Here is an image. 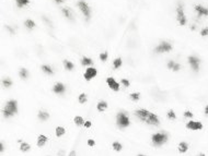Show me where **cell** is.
I'll return each mask as SVG.
<instances>
[{
	"instance_id": "cell-1",
	"label": "cell",
	"mask_w": 208,
	"mask_h": 156,
	"mask_svg": "<svg viewBox=\"0 0 208 156\" xmlns=\"http://www.w3.org/2000/svg\"><path fill=\"white\" fill-rule=\"evenodd\" d=\"M135 113H136L137 118H139L145 124H151V126H158L160 124V119L158 116L147 109H138Z\"/></svg>"
},
{
	"instance_id": "cell-2",
	"label": "cell",
	"mask_w": 208,
	"mask_h": 156,
	"mask_svg": "<svg viewBox=\"0 0 208 156\" xmlns=\"http://www.w3.org/2000/svg\"><path fill=\"white\" fill-rule=\"evenodd\" d=\"M18 113V102L14 101V99H11V101H8L7 104H5V108L2 110V115L5 118H10L13 115H16Z\"/></svg>"
},
{
	"instance_id": "cell-3",
	"label": "cell",
	"mask_w": 208,
	"mask_h": 156,
	"mask_svg": "<svg viewBox=\"0 0 208 156\" xmlns=\"http://www.w3.org/2000/svg\"><path fill=\"white\" fill-rule=\"evenodd\" d=\"M116 124L120 129H123V128H127L129 126L131 120L125 113H118L116 116Z\"/></svg>"
},
{
	"instance_id": "cell-4",
	"label": "cell",
	"mask_w": 208,
	"mask_h": 156,
	"mask_svg": "<svg viewBox=\"0 0 208 156\" xmlns=\"http://www.w3.org/2000/svg\"><path fill=\"white\" fill-rule=\"evenodd\" d=\"M151 141L154 145L160 146L164 144L167 141H168V134L163 133V132H158V133H154L151 136Z\"/></svg>"
},
{
	"instance_id": "cell-5",
	"label": "cell",
	"mask_w": 208,
	"mask_h": 156,
	"mask_svg": "<svg viewBox=\"0 0 208 156\" xmlns=\"http://www.w3.org/2000/svg\"><path fill=\"white\" fill-rule=\"evenodd\" d=\"M78 8L80 9L82 14L86 16V19L89 20V19H90V16H91V10H90V7H89V5H88L87 2L83 1V0L78 1Z\"/></svg>"
},
{
	"instance_id": "cell-6",
	"label": "cell",
	"mask_w": 208,
	"mask_h": 156,
	"mask_svg": "<svg viewBox=\"0 0 208 156\" xmlns=\"http://www.w3.org/2000/svg\"><path fill=\"white\" fill-rule=\"evenodd\" d=\"M172 49V45L168 42H162V43H160L154 48V51L156 53H158V54H163V53H168Z\"/></svg>"
},
{
	"instance_id": "cell-7",
	"label": "cell",
	"mask_w": 208,
	"mask_h": 156,
	"mask_svg": "<svg viewBox=\"0 0 208 156\" xmlns=\"http://www.w3.org/2000/svg\"><path fill=\"white\" fill-rule=\"evenodd\" d=\"M176 13H177V21L180 23V25H185L187 20H186V16L184 14V10H183V5H179L176 8Z\"/></svg>"
},
{
	"instance_id": "cell-8",
	"label": "cell",
	"mask_w": 208,
	"mask_h": 156,
	"mask_svg": "<svg viewBox=\"0 0 208 156\" xmlns=\"http://www.w3.org/2000/svg\"><path fill=\"white\" fill-rule=\"evenodd\" d=\"M97 74H98V70H97L94 67H89V68H87V70L84 72L83 76H84V79L87 81H90L91 79H93L94 76H97Z\"/></svg>"
},
{
	"instance_id": "cell-9",
	"label": "cell",
	"mask_w": 208,
	"mask_h": 156,
	"mask_svg": "<svg viewBox=\"0 0 208 156\" xmlns=\"http://www.w3.org/2000/svg\"><path fill=\"white\" fill-rule=\"evenodd\" d=\"M186 128L188 130H194V131H198V130L203 129V124L199 121H194V120H190L186 124Z\"/></svg>"
},
{
	"instance_id": "cell-10",
	"label": "cell",
	"mask_w": 208,
	"mask_h": 156,
	"mask_svg": "<svg viewBox=\"0 0 208 156\" xmlns=\"http://www.w3.org/2000/svg\"><path fill=\"white\" fill-rule=\"evenodd\" d=\"M199 62H201V60L198 59L197 57H195V56H190L188 57V63L191 65L192 69L194 71L199 70Z\"/></svg>"
},
{
	"instance_id": "cell-11",
	"label": "cell",
	"mask_w": 208,
	"mask_h": 156,
	"mask_svg": "<svg viewBox=\"0 0 208 156\" xmlns=\"http://www.w3.org/2000/svg\"><path fill=\"white\" fill-rule=\"evenodd\" d=\"M106 83H107L109 88H112L114 92L120 91V83H117L114 78H107L106 79Z\"/></svg>"
},
{
	"instance_id": "cell-12",
	"label": "cell",
	"mask_w": 208,
	"mask_h": 156,
	"mask_svg": "<svg viewBox=\"0 0 208 156\" xmlns=\"http://www.w3.org/2000/svg\"><path fill=\"white\" fill-rule=\"evenodd\" d=\"M194 9H195V11H196V13L198 14L199 18H201V16H208V9L207 8H205V7H203L202 5H196Z\"/></svg>"
},
{
	"instance_id": "cell-13",
	"label": "cell",
	"mask_w": 208,
	"mask_h": 156,
	"mask_svg": "<svg viewBox=\"0 0 208 156\" xmlns=\"http://www.w3.org/2000/svg\"><path fill=\"white\" fill-rule=\"evenodd\" d=\"M66 91V87L65 85L63 84V83H56L54 85V87H53V92L54 93H56V94H63V93H65Z\"/></svg>"
},
{
	"instance_id": "cell-14",
	"label": "cell",
	"mask_w": 208,
	"mask_h": 156,
	"mask_svg": "<svg viewBox=\"0 0 208 156\" xmlns=\"http://www.w3.org/2000/svg\"><path fill=\"white\" fill-rule=\"evenodd\" d=\"M48 141L47 139V136L44 134H39L37 138V146L38 147H43L45 144H46V142Z\"/></svg>"
},
{
	"instance_id": "cell-15",
	"label": "cell",
	"mask_w": 208,
	"mask_h": 156,
	"mask_svg": "<svg viewBox=\"0 0 208 156\" xmlns=\"http://www.w3.org/2000/svg\"><path fill=\"white\" fill-rule=\"evenodd\" d=\"M106 108H107V103L105 102V101H101V102H99L98 105H97V109H98V111H100V113L105 111Z\"/></svg>"
},
{
	"instance_id": "cell-16",
	"label": "cell",
	"mask_w": 208,
	"mask_h": 156,
	"mask_svg": "<svg viewBox=\"0 0 208 156\" xmlns=\"http://www.w3.org/2000/svg\"><path fill=\"white\" fill-rule=\"evenodd\" d=\"M37 117H38V119H39V120H42V121H46V120L49 118V113H47V111L41 110V111H38Z\"/></svg>"
},
{
	"instance_id": "cell-17",
	"label": "cell",
	"mask_w": 208,
	"mask_h": 156,
	"mask_svg": "<svg viewBox=\"0 0 208 156\" xmlns=\"http://www.w3.org/2000/svg\"><path fill=\"white\" fill-rule=\"evenodd\" d=\"M188 150V144L186 142H181L179 144V152L180 153H186Z\"/></svg>"
},
{
	"instance_id": "cell-18",
	"label": "cell",
	"mask_w": 208,
	"mask_h": 156,
	"mask_svg": "<svg viewBox=\"0 0 208 156\" xmlns=\"http://www.w3.org/2000/svg\"><path fill=\"white\" fill-rule=\"evenodd\" d=\"M55 133H56V136L60 138V136H63L66 133V130L64 127H57L56 130H55Z\"/></svg>"
},
{
	"instance_id": "cell-19",
	"label": "cell",
	"mask_w": 208,
	"mask_h": 156,
	"mask_svg": "<svg viewBox=\"0 0 208 156\" xmlns=\"http://www.w3.org/2000/svg\"><path fill=\"white\" fill-rule=\"evenodd\" d=\"M42 71H44L46 74H53V73H54L53 68H52V67H49V66H47V65L42 66Z\"/></svg>"
},
{
	"instance_id": "cell-20",
	"label": "cell",
	"mask_w": 208,
	"mask_h": 156,
	"mask_svg": "<svg viewBox=\"0 0 208 156\" xmlns=\"http://www.w3.org/2000/svg\"><path fill=\"white\" fill-rule=\"evenodd\" d=\"M24 25H25L29 30H32V28L35 27V23H34V21L31 20V19H27V20H25V22H24Z\"/></svg>"
},
{
	"instance_id": "cell-21",
	"label": "cell",
	"mask_w": 208,
	"mask_h": 156,
	"mask_svg": "<svg viewBox=\"0 0 208 156\" xmlns=\"http://www.w3.org/2000/svg\"><path fill=\"white\" fill-rule=\"evenodd\" d=\"M64 67H65L66 70L68 71H71L72 69H73V63L71 62V61H68V60H64Z\"/></svg>"
},
{
	"instance_id": "cell-22",
	"label": "cell",
	"mask_w": 208,
	"mask_h": 156,
	"mask_svg": "<svg viewBox=\"0 0 208 156\" xmlns=\"http://www.w3.org/2000/svg\"><path fill=\"white\" fill-rule=\"evenodd\" d=\"M73 121H75V124H76L77 126H79V127L84 124V120H83V118L80 117V116H76V117L73 118Z\"/></svg>"
},
{
	"instance_id": "cell-23",
	"label": "cell",
	"mask_w": 208,
	"mask_h": 156,
	"mask_svg": "<svg viewBox=\"0 0 208 156\" xmlns=\"http://www.w3.org/2000/svg\"><path fill=\"white\" fill-rule=\"evenodd\" d=\"M16 1L18 8H23V7H25L27 5L30 3V0H16Z\"/></svg>"
},
{
	"instance_id": "cell-24",
	"label": "cell",
	"mask_w": 208,
	"mask_h": 156,
	"mask_svg": "<svg viewBox=\"0 0 208 156\" xmlns=\"http://www.w3.org/2000/svg\"><path fill=\"white\" fill-rule=\"evenodd\" d=\"M30 149H31L30 144H27L25 142H21V144H20V150H21L22 152H27Z\"/></svg>"
},
{
	"instance_id": "cell-25",
	"label": "cell",
	"mask_w": 208,
	"mask_h": 156,
	"mask_svg": "<svg viewBox=\"0 0 208 156\" xmlns=\"http://www.w3.org/2000/svg\"><path fill=\"white\" fill-rule=\"evenodd\" d=\"M81 65L82 66H91L92 65V59L88 58V57H83L81 59Z\"/></svg>"
},
{
	"instance_id": "cell-26",
	"label": "cell",
	"mask_w": 208,
	"mask_h": 156,
	"mask_svg": "<svg viewBox=\"0 0 208 156\" xmlns=\"http://www.w3.org/2000/svg\"><path fill=\"white\" fill-rule=\"evenodd\" d=\"M122 149H123V146L120 144V142H117V141H115L114 143H113V150L116 152H120L122 151Z\"/></svg>"
},
{
	"instance_id": "cell-27",
	"label": "cell",
	"mask_w": 208,
	"mask_h": 156,
	"mask_svg": "<svg viewBox=\"0 0 208 156\" xmlns=\"http://www.w3.org/2000/svg\"><path fill=\"white\" fill-rule=\"evenodd\" d=\"M19 74H20V76H21L22 79H27V76H29V71H27V69H24V68H22L21 70H20V72H19Z\"/></svg>"
},
{
	"instance_id": "cell-28",
	"label": "cell",
	"mask_w": 208,
	"mask_h": 156,
	"mask_svg": "<svg viewBox=\"0 0 208 156\" xmlns=\"http://www.w3.org/2000/svg\"><path fill=\"white\" fill-rule=\"evenodd\" d=\"M122 63H123V61H122L120 58H116V59L113 61V66H114L115 69H118V68H120Z\"/></svg>"
},
{
	"instance_id": "cell-29",
	"label": "cell",
	"mask_w": 208,
	"mask_h": 156,
	"mask_svg": "<svg viewBox=\"0 0 208 156\" xmlns=\"http://www.w3.org/2000/svg\"><path fill=\"white\" fill-rule=\"evenodd\" d=\"M63 13H64V16H66V18H68V19H72V14H71V11L69 10V9H67V8H64L63 9Z\"/></svg>"
},
{
	"instance_id": "cell-30",
	"label": "cell",
	"mask_w": 208,
	"mask_h": 156,
	"mask_svg": "<svg viewBox=\"0 0 208 156\" xmlns=\"http://www.w3.org/2000/svg\"><path fill=\"white\" fill-rule=\"evenodd\" d=\"M129 98H131V101L136 102V101H138L140 98V94L139 93H131V95H129Z\"/></svg>"
},
{
	"instance_id": "cell-31",
	"label": "cell",
	"mask_w": 208,
	"mask_h": 156,
	"mask_svg": "<svg viewBox=\"0 0 208 156\" xmlns=\"http://www.w3.org/2000/svg\"><path fill=\"white\" fill-rule=\"evenodd\" d=\"M78 99H79V103H80V104H84V103L87 102V95H86L84 93H81V94L79 95V98H78Z\"/></svg>"
},
{
	"instance_id": "cell-32",
	"label": "cell",
	"mask_w": 208,
	"mask_h": 156,
	"mask_svg": "<svg viewBox=\"0 0 208 156\" xmlns=\"http://www.w3.org/2000/svg\"><path fill=\"white\" fill-rule=\"evenodd\" d=\"M2 85L5 86V87H10L12 85V81L10 79H3L2 80Z\"/></svg>"
},
{
	"instance_id": "cell-33",
	"label": "cell",
	"mask_w": 208,
	"mask_h": 156,
	"mask_svg": "<svg viewBox=\"0 0 208 156\" xmlns=\"http://www.w3.org/2000/svg\"><path fill=\"white\" fill-rule=\"evenodd\" d=\"M168 118L169 119H171V120H173V119H175L176 118V115H175V111L173 110V109H171V110H169L168 111Z\"/></svg>"
},
{
	"instance_id": "cell-34",
	"label": "cell",
	"mask_w": 208,
	"mask_h": 156,
	"mask_svg": "<svg viewBox=\"0 0 208 156\" xmlns=\"http://www.w3.org/2000/svg\"><path fill=\"white\" fill-rule=\"evenodd\" d=\"M107 57H109V54H107V53L100 54V60H101V61H106V60H107Z\"/></svg>"
},
{
	"instance_id": "cell-35",
	"label": "cell",
	"mask_w": 208,
	"mask_h": 156,
	"mask_svg": "<svg viewBox=\"0 0 208 156\" xmlns=\"http://www.w3.org/2000/svg\"><path fill=\"white\" fill-rule=\"evenodd\" d=\"M120 83L125 86V87H129V84H131L129 81L127 80V79H122V80H120Z\"/></svg>"
},
{
	"instance_id": "cell-36",
	"label": "cell",
	"mask_w": 208,
	"mask_h": 156,
	"mask_svg": "<svg viewBox=\"0 0 208 156\" xmlns=\"http://www.w3.org/2000/svg\"><path fill=\"white\" fill-rule=\"evenodd\" d=\"M180 69H181V65L180 63H177V62H175V65L173 66L172 70L174 71V72H177V71H180Z\"/></svg>"
},
{
	"instance_id": "cell-37",
	"label": "cell",
	"mask_w": 208,
	"mask_h": 156,
	"mask_svg": "<svg viewBox=\"0 0 208 156\" xmlns=\"http://www.w3.org/2000/svg\"><path fill=\"white\" fill-rule=\"evenodd\" d=\"M201 35L202 36H208V27H205L201 31Z\"/></svg>"
},
{
	"instance_id": "cell-38",
	"label": "cell",
	"mask_w": 208,
	"mask_h": 156,
	"mask_svg": "<svg viewBox=\"0 0 208 156\" xmlns=\"http://www.w3.org/2000/svg\"><path fill=\"white\" fill-rule=\"evenodd\" d=\"M184 117H186V118H192V117H193V113L190 111V110H186L185 113H184Z\"/></svg>"
},
{
	"instance_id": "cell-39",
	"label": "cell",
	"mask_w": 208,
	"mask_h": 156,
	"mask_svg": "<svg viewBox=\"0 0 208 156\" xmlns=\"http://www.w3.org/2000/svg\"><path fill=\"white\" fill-rule=\"evenodd\" d=\"M174 65H175V61L171 60V61H169V62H168V68H169V69H172Z\"/></svg>"
},
{
	"instance_id": "cell-40",
	"label": "cell",
	"mask_w": 208,
	"mask_h": 156,
	"mask_svg": "<svg viewBox=\"0 0 208 156\" xmlns=\"http://www.w3.org/2000/svg\"><path fill=\"white\" fill-rule=\"evenodd\" d=\"M88 145H89V146H94V145H95V142H94V140H92V139L88 140Z\"/></svg>"
},
{
	"instance_id": "cell-41",
	"label": "cell",
	"mask_w": 208,
	"mask_h": 156,
	"mask_svg": "<svg viewBox=\"0 0 208 156\" xmlns=\"http://www.w3.org/2000/svg\"><path fill=\"white\" fill-rule=\"evenodd\" d=\"M86 128H90L91 127V121H89V120H87L86 122H84V124H83Z\"/></svg>"
},
{
	"instance_id": "cell-42",
	"label": "cell",
	"mask_w": 208,
	"mask_h": 156,
	"mask_svg": "<svg viewBox=\"0 0 208 156\" xmlns=\"http://www.w3.org/2000/svg\"><path fill=\"white\" fill-rule=\"evenodd\" d=\"M3 150H5V147H3V143L1 142V143H0V153H2Z\"/></svg>"
},
{
	"instance_id": "cell-43",
	"label": "cell",
	"mask_w": 208,
	"mask_h": 156,
	"mask_svg": "<svg viewBox=\"0 0 208 156\" xmlns=\"http://www.w3.org/2000/svg\"><path fill=\"white\" fill-rule=\"evenodd\" d=\"M5 27H7V30H8V31H9V32H10V33H12V34L14 33V31H13V30L11 28V26H5Z\"/></svg>"
},
{
	"instance_id": "cell-44",
	"label": "cell",
	"mask_w": 208,
	"mask_h": 156,
	"mask_svg": "<svg viewBox=\"0 0 208 156\" xmlns=\"http://www.w3.org/2000/svg\"><path fill=\"white\" fill-rule=\"evenodd\" d=\"M204 113H205V115H208V105L205 107V109H204Z\"/></svg>"
},
{
	"instance_id": "cell-45",
	"label": "cell",
	"mask_w": 208,
	"mask_h": 156,
	"mask_svg": "<svg viewBox=\"0 0 208 156\" xmlns=\"http://www.w3.org/2000/svg\"><path fill=\"white\" fill-rule=\"evenodd\" d=\"M55 1H56V2H57V3H61V2H64V1H65V0H55Z\"/></svg>"
},
{
	"instance_id": "cell-46",
	"label": "cell",
	"mask_w": 208,
	"mask_h": 156,
	"mask_svg": "<svg viewBox=\"0 0 208 156\" xmlns=\"http://www.w3.org/2000/svg\"><path fill=\"white\" fill-rule=\"evenodd\" d=\"M70 155H76V152H75V151L70 152Z\"/></svg>"
}]
</instances>
